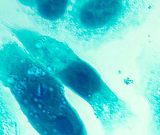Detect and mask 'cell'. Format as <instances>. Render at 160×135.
<instances>
[{
	"label": "cell",
	"mask_w": 160,
	"mask_h": 135,
	"mask_svg": "<svg viewBox=\"0 0 160 135\" xmlns=\"http://www.w3.org/2000/svg\"><path fill=\"white\" fill-rule=\"evenodd\" d=\"M0 83L39 134H88L63 85L15 41L0 44Z\"/></svg>",
	"instance_id": "obj_1"
},
{
	"label": "cell",
	"mask_w": 160,
	"mask_h": 135,
	"mask_svg": "<svg viewBox=\"0 0 160 135\" xmlns=\"http://www.w3.org/2000/svg\"><path fill=\"white\" fill-rule=\"evenodd\" d=\"M10 31L64 87L91 106L106 133H112L132 118L133 113L127 103L68 44L29 29L11 28Z\"/></svg>",
	"instance_id": "obj_2"
},
{
	"label": "cell",
	"mask_w": 160,
	"mask_h": 135,
	"mask_svg": "<svg viewBox=\"0 0 160 135\" xmlns=\"http://www.w3.org/2000/svg\"><path fill=\"white\" fill-rule=\"evenodd\" d=\"M150 12L149 0H73L63 29L72 47L86 52L123 38Z\"/></svg>",
	"instance_id": "obj_3"
},
{
	"label": "cell",
	"mask_w": 160,
	"mask_h": 135,
	"mask_svg": "<svg viewBox=\"0 0 160 135\" xmlns=\"http://www.w3.org/2000/svg\"><path fill=\"white\" fill-rule=\"evenodd\" d=\"M136 62L140 89L150 109L152 129L160 135V53L144 49L137 57Z\"/></svg>",
	"instance_id": "obj_4"
},
{
	"label": "cell",
	"mask_w": 160,
	"mask_h": 135,
	"mask_svg": "<svg viewBox=\"0 0 160 135\" xmlns=\"http://www.w3.org/2000/svg\"><path fill=\"white\" fill-rule=\"evenodd\" d=\"M48 32L63 29L73 0H17Z\"/></svg>",
	"instance_id": "obj_5"
}]
</instances>
